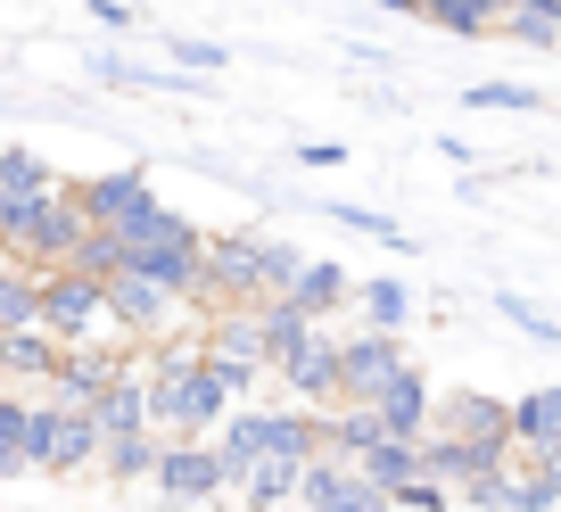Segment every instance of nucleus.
<instances>
[{
  "mask_svg": "<svg viewBox=\"0 0 561 512\" xmlns=\"http://www.w3.org/2000/svg\"><path fill=\"white\" fill-rule=\"evenodd\" d=\"M231 406H240V397H231V380L215 372L207 348H165L158 364H149V413H158L165 439H207Z\"/></svg>",
  "mask_w": 561,
  "mask_h": 512,
  "instance_id": "obj_1",
  "label": "nucleus"
},
{
  "mask_svg": "<svg viewBox=\"0 0 561 512\" xmlns=\"http://www.w3.org/2000/svg\"><path fill=\"white\" fill-rule=\"evenodd\" d=\"M83 240H91V207L75 198V182L42 191L34 207L18 215V224L0 231V248H9V257H25L34 273H50V265H75V257H83Z\"/></svg>",
  "mask_w": 561,
  "mask_h": 512,
  "instance_id": "obj_2",
  "label": "nucleus"
},
{
  "mask_svg": "<svg viewBox=\"0 0 561 512\" xmlns=\"http://www.w3.org/2000/svg\"><path fill=\"white\" fill-rule=\"evenodd\" d=\"M107 282L100 273H83V265H50L42 273V331H58L75 348V339H91V331H107Z\"/></svg>",
  "mask_w": 561,
  "mask_h": 512,
  "instance_id": "obj_3",
  "label": "nucleus"
},
{
  "mask_svg": "<svg viewBox=\"0 0 561 512\" xmlns=\"http://www.w3.org/2000/svg\"><path fill=\"white\" fill-rule=\"evenodd\" d=\"M430 439H455V446H471V455H488V463L520 455V446H512V406H504V397H479V389L446 397L438 422H430Z\"/></svg>",
  "mask_w": 561,
  "mask_h": 512,
  "instance_id": "obj_4",
  "label": "nucleus"
},
{
  "mask_svg": "<svg viewBox=\"0 0 561 512\" xmlns=\"http://www.w3.org/2000/svg\"><path fill=\"white\" fill-rule=\"evenodd\" d=\"M264 248L256 231H224V240H207V289L231 306H264L273 298V265H264Z\"/></svg>",
  "mask_w": 561,
  "mask_h": 512,
  "instance_id": "obj_5",
  "label": "nucleus"
},
{
  "mask_svg": "<svg viewBox=\"0 0 561 512\" xmlns=\"http://www.w3.org/2000/svg\"><path fill=\"white\" fill-rule=\"evenodd\" d=\"M273 372L306 397V406H339V397H347V339H322V322H314Z\"/></svg>",
  "mask_w": 561,
  "mask_h": 512,
  "instance_id": "obj_6",
  "label": "nucleus"
},
{
  "mask_svg": "<svg viewBox=\"0 0 561 512\" xmlns=\"http://www.w3.org/2000/svg\"><path fill=\"white\" fill-rule=\"evenodd\" d=\"M158 496L165 504H207L215 488H231V471H224V455H215L207 439H165L158 446Z\"/></svg>",
  "mask_w": 561,
  "mask_h": 512,
  "instance_id": "obj_7",
  "label": "nucleus"
},
{
  "mask_svg": "<svg viewBox=\"0 0 561 512\" xmlns=\"http://www.w3.org/2000/svg\"><path fill=\"white\" fill-rule=\"evenodd\" d=\"M107 430L91 406H75V397H50L42 406V471H83V463H100Z\"/></svg>",
  "mask_w": 561,
  "mask_h": 512,
  "instance_id": "obj_8",
  "label": "nucleus"
},
{
  "mask_svg": "<svg viewBox=\"0 0 561 512\" xmlns=\"http://www.w3.org/2000/svg\"><path fill=\"white\" fill-rule=\"evenodd\" d=\"M174 306H182V289L149 282V273H116V282H107V315H116V331H165Z\"/></svg>",
  "mask_w": 561,
  "mask_h": 512,
  "instance_id": "obj_9",
  "label": "nucleus"
},
{
  "mask_svg": "<svg viewBox=\"0 0 561 512\" xmlns=\"http://www.w3.org/2000/svg\"><path fill=\"white\" fill-rule=\"evenodd\" d=\"M397 372H404L397 331H364V339H347V397H339V406H371V397H380Z\"/></svg>",
  "mask_w": 561,
  "mask_h": 512,
  "instance_id": "obj_10",
  "label": "nucleus"
},
{
  "mask_svg": "<svg viewBox=\"0 0 561 512\" xmlns=\"http://www.w3.org/2000/svg\"><path fill=\"white\" fill-rule=\"evenodd\" d=\"M371 413H380V430L388 439H430V422H438V397H430V380H421L413 364L388 380L380 397H371Z\"/></svg>",
  "mask_w": 561,
  "mask_h": 512,
  "instance_id": "obj_11",
  "label": "nucleus"
},
{
  "mask_svg": "<svg viewBox=\"0 0 561 512\" xmlns=\"http://www.w3.org/2000/svg\"><path fill=\"white\" fill-rule=\"evenodd\" d=\"M42 471V406L25 397H0V479Z\"/></svg>",
  "mask_w": 561,
  "mask_h": 512,
  "instance_id": "obj_12",
  "label": "nucleus"
},
{
  "mask_svg": "<svg viewBox=\"0 0 561 512\" xmlns=\"http://www.w3.org/2000/svg\"><path fill=\"white\" fill-rule=\"evenodd\" d=\"M124 372V355H107V348H83L75 339L67 355H58V372H50V397H75V406H100V389Z\"/></svg>",
  "mask_w": 561,
  "mask_h": 512,
  "instance_id": "obj_13",
  "label": "nucleus"
},
{
  "mask_svg": "<svg viewBox=\"0 0 561 512\" xmlns=\"http://www.w3.org/2000/svg\"><path fill=\"white\" fill-rule=\"evenodd\" d=\"M512 446H520L528 463L561 455V389H528L520 406H512Z\"/></svg>",
  "mask_w": 561,
  "mask_h": 512,
  "instance_id": "obj_14",
  "label": "nucleus"
},
{
  "mask_svg": "<svg viewBox=\"0 0 561 512\" xmlns=\"http://www.w3.org/2000/svg\"><path fill=\"white\" fill-rule=\"evenodd\" d=\"M58 355H67V339L42 331V322H25V331H0V372H9V380H50Z\"/></svg>",
  "mask_w": 561,
  "mask_h": 512,
  "instance_id": "obj_15",
  "label": "nucleus"
},
{
  "mask_svg": "<svg viewBox=\"0 0 561 512\" xmlns=\"http://www.w3.org/2000/svg\"><path fill=\"white\" fill-rule=\"evenodd\" d=\"M298 479H306L298 455H256L248 479H240V496H248V512H289L298 504Z\"/></svg>",
  "mask_w": 561,
  "mask_h": 512,
  "instance_id": "obj_16",
  "label": "nucleus"
},
{
  "mask_svg": "<svg viewBox=\"0 0 561 512\" xmlns=\"http://www.w3.org/2000/svg\"><path fill=\"white\" fill-rule=\"evenodd\" d=\"M75 198L91 207V224H124L140 198H158V191H149V174H140V166H124V174H91V182H75Z\"/></svg>",
  "mask_w": 561,
  "mask_h": 512,
  "instance_id": "obj_17",
  "label": "nucleus"
},
{
  "mask_svg": "<svg viewBox=\"0 0 561 512\" xmlns=\"http://www.w3.org/2000/svg\"><path fill=\"white\" fill-rule=\"evenodd\" d=\"M280 298H298L306 315L322 322V315H339V306L355 298V282H347V265H331V257H306V273H298L289 289H280Z\"/></svg>",
  "mask_w": 561,
  "mask_h": 512,
  "instance_id": "obj_18",
  "label": "nucleus"
},
{
  "mask_svg": "<svg viewBox=\"0 0 561 512\" xmlns=\"http://www.w3.org/2000/svg\"><path fill=\"white\" fill-rule=\"evenodd\" d=\"M248 315H256V348H264V364H280V355H289L306 331H314V315H306L298 298H264V306H248Z\"/></svg>",
  "mask_w": 561,
  "mask_h": 512,
  "instance_id": "obj_19",
  "label": "nucleus"
},
{
  "mask_svg": "<svg viewBox=\"0 0 561 512\" xmlns=\"http://www.w3.org/2000/svg\"><path fill=\"white\" fill-rule=\"evenodd\" d=\"M42 322V273L25 257H0V331H25Z\"/></svg>",
  "mask_w": 561,
  "mask_h": 512,
  "instance_id": "obj_20",
  "label": "nucleus"
},
{
  "mask_svg": "<svg viewBox=\"0 0 561 512\" xmlns=\"http://www.w3.org/2000/svg\"><path fill=\"white\" fill-rule=\"evenodd\" d=\"M355 463H364V479H380V488L397 496V488L421 479V439H380V446H364Z\"/></svg>",
  "mask_w": 561,
  "mask_h": 512,
  "instance_id": "obj_21",
  "label": "nucleus"
},
{
  "mask_svg": "<svg viewBox=\"0 0 561 512\" xmlns=\"http://www.w3.org/2000/svg\"><path fill=\"white\" fill-rule=\"evenodd\" d=\"M504 9H512V0H430V18H421V25L471 42V34H488V25H504Z\"/></svg>",
  "mask_w": 561,
  "mask_h": 512,
  "instance_id": "obj_22",
  "label": "nucleus"
},
{
  "mask_svg": "<svg viewBox=\"0 0 561 512\" xmlns=\"http://www.w3.org/2000/svg\"><path fill=\"white\" fill-rule=\"evenodd\" d=\"M100 463H107V479H149V471H158V430L107 439V446H100Z\"/></svg>",
  "mask_w": 561,
  "mask_h": 512,
  "instance_id": "obj_23",
  "label": "nucleus"
},
{
  "mask_svg": "<svg viewBox=\"0 0 561 512\" xmlns=\"http://www.w3.org/2000/svg\"><path fill=\"white\" fill-rule=\"evenodd\" d=\"M355 298H364V315H371V331H404V315H413V289L404 282H355Z\"/></svg>",
  "mask_w": 561,
  "mask_h": 512,
  "instance_id": "obj_24",
  "label": "nucleus"
},
{
  "mask_svg": "<svg viewBox=\"0 0 561 512\" xmlns=\"http://www.w3.org/2000/svg\"><path fill=\"white\" fill-rule=\"evenodd\" d=\"M462 107H495V116H537L545 91H528V83H471V91H462Z\"/></svg>",
  "mask_w": 561,
  "mask_h": 512,
  "instance_id": "obj_25",
  "label": "nucleus"
},
{
  "mask_svg": "<svg viewBox=\"0 0 561 512\" xmlns=\"http://www.w3.org/2000/svg\"><path fill=\"white\" fill-rule=\"evenodd\" d=\"M331 224H347V231H364V240H380V248H413V231H397L388 215H371V207H355V198H331Z\"/></svg>",
  "mask_w": 561,
  "mask_h": 512,
  "instance_id": "obj_26",
  "label": "nucleus"
},
{
  "mask_svg": "<svg viewBox=\"0 0 561 512\" xmlns=\"http://www.w3.org/2000/svg\"><path fill=\"white\" fill-rule=\"evenodd\" d=\"M495 315H504V322H520V331L537 339V348H561V322L545 315V306H528L520 289H495Z\"/></svg>",
  "mask_w": 561,
  "mask_h": 512,
  "instance_id": "obj_27",
  "label": "nucleus"
},
{
  "mask_svg": "<svg viewBox=\"0 0 561 512\" xmlns=\"http://www.w3.org/2000/svg\"><path fill=\"white\" fill-rule=\"evenodd\" d=\"M165 58H174L182 75H224V42H191V34H174V42H165Z\"/></svg>",
  "mask_w": 561,
  "mask_h": 512,
  "instance_id": "obj_28",
  "label": "nucleus"
},
{
  "mask_svg": "<svg viewBox=\"0 0 561 512\" xmlns=\"http://www.w3.org/2000/svg\"><path fill=\"white\" fill-rule=\"evenodd\" d=\"M397 504H404V512H446L455 496H446V479H430V471H421L413 488H397Z\"/></svg>",
  "mask_w": 561,
  "mask_h": 512,
  "instance_id": "obj_29",
  "label": "nucleus"
},
{
  "mask_svg": "<svg viewBox=\"0 0 561 512\" xmlns=\"http://www.w3.org/2000/svg\"><path fill=\"white\" fill-rule=\"evenodd\" d=\"M83 9H91V18H100V25H107V34H133V25H140L133 9H124V0H83Z\"/></svg>",
  "mask_w": 561,
  "mask_h": 512,
  "instance_id": "obj_30",
  "label": "nucleus"
},
{
  "mask_svg": "<svg viewBox=\"0 0 561 512\" xmlns=\"http://www.w3.org/2000/svg\"><path fill=\"white\" fill-rule=\"evenodd\" d=\"M339 158H347L339 141H298V166H339Z\"/></svg>",
  "mask_w": 561,
  "mask_h": 512,
  "instance_id": "obj_31",
  "label": "nucleus"
},
{
  "mask_svg": "<svg viewBox=\"0 0 561 512\" xmlns=\"http://www.w3.org/2000/svg\"><path fill=\"white\" fill-rule=\"evenodd\" d=\"M371 9H388V18H430V0H371Z\"/></svg>",
  "mask_w": 561,
  "mask_h": 512,
  "instance_id": "obj_32",
  "label": "nucleus"
},
{
  "mask_svg": "<svg viewBox=\"0 0 561 512\" xmlns=\"http://www.w3.org/2000/svg\"><path fill=\"white\" fill-rule=\"evenodd\" d=\"M479 512H512V504H479Z\"/></svg>",
  "mask_w": 561,
  "mask_h": 512,
  "instance_id": "obj_33",
  "label": "nucleus"
},
{
  "mask_svg": "<svg viewBox=\"0 0 561 512\" xmlns=\"http://www.w3.org/2000/svg\"><path fill=\"white\" fill-rule=\"evenodd\" d=\"M553 18H561V0H553Z\"/></svg>",
  "mask_w": 561,
  "mask_h": 512,
  "instance_id": "obj_34",
  "label": "nucleus"
},
{
  "mask_svg": "<svg viewBox=\"0 0 561 512\" xmlns=\"http://www.w3.org/2000/svg\"><path fill=\"white\" fill-rule=\"evenodd\" d=\"M0 257H9V248H0Z\"/></svg>",
  "mask_w": 561,
  "mask_h": 512,
  "instance_id": "obj_35",
  "label": "nucleus"
}]
</instances>
